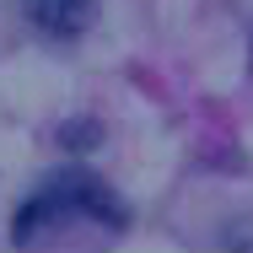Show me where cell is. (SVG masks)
I'll list each match as a JSON object with an SVG mask.
<instances>
[{"label": "cell", "mask_w": 253, "mask_h": 253, "mask_svg": "<svg viewBox=\"0 0 253 253\" xmlns=\"http://www.w3.org/2000/svg\"><path fill=\"white\" fill-rule=\"evenodd\" d=\"M221 243H226V253H253V215H243V221H232Z\"/></svg>", "instance_id": "3957f363"}, {"label": "cell", "mask_w": 253, "mask_h": 253, "mask_svg": "<svg viewBox=\"0 0 253 253\" xmlns=\"http://www.w3.org/2000/svg\"><path fill=\"white\" fill-rule=\"evenodd\" d=\"M65 215H92V221H108V226H124V221H129V210L108 194L102 178H92V172H59V178H49L33 200L16 210L11 243H33L43 226L65 221Z\"/></svg>", "instance_id": "6da1fadb"}, {"label": "cell", "mask_w": 253, "mask_h": 253, "mask_svg": "<svg viewBox=\"0 0 253 253\" xmlns=\"http://www.w3.org/2000/svg\"><path fill=\"white\" fill-rule=\"evenodd\" d=\"M92 5H97V0H22L27 22H33L43 38H76V33H86Z\"/></svg>", "instance_id": "7a4b0ae2"}, {"label": "cell", "mask_w": 253, "mask_h": 253, "mask_svg": "<svg viewBox=\"0 0 253 253\" xmlns=\"http://www.w3.org/2000/svg\"><path fill=\"white\" fill-rule=\"evenodd\" d=\"M232 5H237V11H243V16H253V0H232Z\"/></svg>", "instance_id": "277c9868"}]
</instances>
